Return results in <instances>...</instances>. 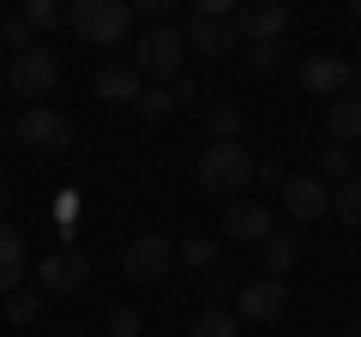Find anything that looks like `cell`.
<instances>
[{
	"label": "cell",
	"instance_id": "cell-1",
	"mask_svg": "<svg viewBox=\"0 0 361 337\" xmlns=\"http://www.w3.org/2000/svg\"><path fill=\"white\" fill-rule=\"evenodd\" d=\"M66 25L90 49H121L133 37V6L127 0H66Z\"/></svg>",
	"mask_w": 361,
	"mask_h": 337
},
{
	"label": "cell",
	"instance_id": "cell-2",
	"mask_svg": "<svg viewBox=\"0 0 361 337\" xmlns=\"http://www.w3.org/2000/svg\"><path fill=\"white\" fill-rule=\"evenodd\" d=\"M180 37L193 54H229L241 49V30H235V6L229 0H199L193 13L180 18Z\"/></svg>",
	"mask_w": 361,
	"mask_h": 337
},
{
	"label": "cell",
	"instance_id": "cell-3",
	"mask_svg": "<svg viewBox=\"0 0 361 337\" xmlns=\"http://www.w3.org/2000/svg\"><path fill=\"white\" fill-rule=\"evenodd\" d=\"M253 151H247V145H205V157H199V187H205V193H217L223 205H229L235 193H247V181H253Z\"/></svg>",
	"mask_w": 361,
	"mask_h": 337
},
{
	"label": "cell",
	"instance_id": "cell-4",
	"mask_svg": "<svg viewBox=\"0 0 361 337\" xmlns=\"http://www.w3.org/2000/svg\"><path fill=\"white\" fill-rule=\"evenodd\" d=\"M180 54H187L180 25H151V30H139V42H133V73L157 78V85H175L180 78Z\"/></svg>",
	"mask_w": 361,
	"mask_h": 337
},
{
	"label": "cell",
	"instance_id": "cell-5",
	"mask_svg": "<svg viewBox=\"0 0 361 337\" xmlns=\"http://www.w3.org/2000/svg\"><path fill=\"white\" fill-rule=\"evenodd\" d=\"M6 78H13V91L25 97L30 109L42 103V97H54V85H61V61H54V49H25V54H13V66H6Z\"/></svg>",
	"mask_w": 361,
	"mask_h": 337
},
{
	"label": "cell",
	"instance_id": "cell-6",
	"mask_svg": "<svg viewBox=\"0 0 361 337\" xmlns=\"http://www.w3.org/2000/svg\"><path fill=\"white\" fill-rule=\"evenodd\" d=\"M18 139H25L30 151H42V157H61L66 145H73V121H66L61 109L37 103V109H25V115H18Z\"/></svg>",
	"mask_w": 361,
	"mask_h": 337
},
{
	"label": "cell",
	"instance_id": "cell-7",
	"mask_svg": "<svg viewBox=\"0 0 361 337\" xmlns=\"http://www.w3.org/2000/svg\"><path fill=\"white\" fill-rule=\"evenodd\" d=\"M223 235L229 241H247V247H265L277 235V217H271L265 199H229L223 205Z\"/></svg>",
	"mask_w": 361,
	"mask_h": 337
},
{
	"label": "cell",
	"instance_id": "cell-8",
	"mask_svg": "<svg viewBox=\"0 0 361 337\" xmlns=\"http://www.w3.org/2000/svg\"><path fill=\"white\" fill-rule=\"evenodd\" d=\"M121 265H127L133 283H163L180 259H175V241H169V235H139V241L127 247V259H121Z\"/></svg>",
	"mask_w": 361,
	"mask_h": 337
},
{
	"label": "cell",
	"instance_id": "cell-9",
	"mask_svg": "<svg viewBox=\"0 0 361 337\" xmlns=\"http://www.w3.org/2000/svg\"><path fill=\"white\" fill-rule=\"evenodd\" d=\"M235 30H241V49L247 42H283L289 6L283 0H247V6H235Z\"/></svg>",
	"mask_w": 361,
	"mask_h": 337
},
{
	"label": "cell",
	"instance_id": "cell-10",
	"mask_svg": "<svg viewBox=\"0 0 361 337\" xmlns=\"http://www.w3.org/2000/svg\"><path fill=\"white\" fill-rule=\"evenodd\" d=\"M37 283L49 289V295H73V289L90 283V259H85V247H54L49 259L37 265Z\"/></svg>",
	"mask_w": 361,
	"mask_h": 337
},
{
	"label": "cell",
	"instance_id": "cell-11",
	"mask_svg": "<svg viewBox=\"0 0 361 337\" xmlns=\"http://www.w3.org/2000/svg\"><path fill=\"white\" fill-rule=\"evenodd\" d=\"M277 199H283L289 223H319L325 211H331V187H325L319 175H289V181L277 187Z\"/></svg>",
	"mask_w": 361,
	"mask_h": 337
},
{
	"label": "cell",
	"instance_id": "cell-12",
	"mask_svg": "<svg viewBox=\"0 0 361 337\" xmlns=\"http://www.w3.org/2000/svg\"><path fill=\"white\" fill-rule=\"evenodd\" d=\"M90 91H97V103H109V109H127V103H139V97H145V78L133 73V61H109V66H97Z\"/></svg>",
	"mask_w": 361,
	"mask_h": 337
},
{
	"label": "cell",
	"instance_id": "cell-13",
	"mask_svg": "<svg viewBox=\"0 0 361 337\" xmlns=\"http://www.w3.org/2000/svg\"><path fill=\"white\" fill-rule=\"evenodd\" d=\"M289 307V289L277 283V277H253V283H241V295H235V319H277V313Z\"/></svg>",
	"mask_w": 361,
	"mask_h": 337
},
{
	"label": "cell",
	"instance_id": "cell-14",
	"mask_svg": "<svg viewBox=\"0 0 361 337\" xmlns=\"http://www.w3.org/2000/svg\"><path fill=\"white\" fill-rule=\"evenodd\" d=\"M343 78H349V61H337V54H307L301 61V85H307V97H343Z\"/></svg>",
	"mask_w": 361,
	"mask_h": 337
},
{
	"label": "cell",
	"instance_id": "cell-15",
	"mask_svg": "<svg viewBox=\"0 0 361 337\" xmlns=\"http://www.w3.org/2000/svg\"><path fill=\"white\" fill-rule=\"evenodd\" d=\"M25 271H30V247H25V235H18L13 223H0V295H13V289L25 283Z\"/></svg>",
	"mask_w": 361,
	"mask_h": 337
},
{
	"label": "cell",
	"instance_id": "cell-16",
	"mask_svg": "<svg viewBox=\"0 0 361 337\" xmlns=\"http://www.w3.org/2000/svg\"><path fill=\"white\" fill-rule=\"evenodd\" d=\"M205 133H211V145H241V127H247V115H241V103L235 97H217V103H205Z\"/></svg>",
	"mask_w": 361,
	"mask_h": 337
},
{
	"label": "cell",
	"instance_id": "cell-17",
	"mask_svg": "<svg viewBox=\"0 0 361 337\" xmlns=\"http://www.w3.org/2000/svg\"><path fill=\"white\" fill-rule=\"evenodd\" d=\"M295 259H301V229H277L259 247V265H265V277H277V283H283V271H295Z\"/></svg>",
	"mask_w": 361,
	"mask_h": 337
},
{
	"label": "cell",
	"instance_id": "cell-18",
	"mask_svg": "<svg viewBox=\"0 0 361 337\" xmlns=\"http://www.w3.org/2000/svg\"><path fill=\"white\" fill-rule=\"evenodd\" d=\"M325 139H331V145H361V103H355V97L325 103Z\"/></svg>",
	"mask_w": 361,
	"mask_h": 337
},
{
	"label": "cell",
	"instance_id": "cell-19",
	"mask_svg": "<svg viewBox=\"0 0 361 337\" xmlns=\"http://www.w3.org/2000/svg\"><path fill=\"white\" fill-rule=\"evenodd\" d=\"M355 175H361V157L349 151V145H319V181L343 187V181H355Z\"/></svg>",
	"mask_w": 361,
	"mask_h": 337
},
{
	"label": "cell",
	"instance_id": "cell-20",
	"mask_svg": "<svg viewBox=\"0 0 361 337\" xmlns=\"http://www.w3.org/2000/svg\"><path fill=\"white\" fill-rule=\"evenodd\" d=\"M241 66H247L253 78L283 73V66H289V42H247V49H241Z\"/></svg>",
	"mask_w": 361,
	"mask_h": 337
},
{
	"label": "cell",
	"instance_id": "cell-21",
	"mask_svg": "<svg viewBox=\"0 0 361 337\" xmlns=\"http://www.w3.org/2000/svg\"><path fill=\"white\" fill-rule=\"evenodd\" d=\"M175 259L187 265V271H199V277H205L211 265H223V253H217V241H211V235H187V241L175 247Z\"/></svg>",
	"mask_w": 361,
	"mask_h": 337
},
{
	"label": "cell",
	"instance_id": "cell-22",
	"mask_svg": "<svg viewBox=\"0 0 361 337\" xmlns=\"http://www.w3.org/2000/svg\"><path fill=\"white\" fill-rule=\"evenodd\" d=\"M133 109H139L145 121H169V115L180 109V97H175V85H145V97H139Z\"/></svg>",
	"mask_w": 361,
	"mask_h": 337
},
{
	"label": "cell",
	"instance_id": "cell-23",
	"mask_svg": "<svg viewBox=\"0 0 361 337\" xmlns=\"http://www.w3.org/2000/svg\"><path fill=\"white\" fill-rule=\"evenodd\" d=\"M235 295H241L235 271H229V265H211V271H205V307H229Z\"/></svg>",
	"mask_w": 361,
	"mask_h": 337
},
{
	"label": "cell",
	"instance_id": "cell-24",
	"mask_svg": "<svg viewBox=\"0 0 361 337\" xmlns=\"http://www.w3.org/2000/svg\"><path fill=\"white\" fill-rule=\"evenodd\" d=\"M193 337H241V319H235L229 307H205L193 319Z\"/></svg>",
	"mask_w": 361,
	"mask_h": 337
},
{
	"label": "cell",
	"instance_id": "cell-25",
	"mask_svg": "<svg viewBox=\"0 0 361 337\" xmlns=\"http://www.w3.org/2000/svg\"><path fill=\"white\" fill-rule=\"evenodd\" d=\"M331 211L349 223V229H361V175L343 181V187H331Z\"/></svg>",
	"mask_w": 361,
	"mask_h": 337
},
{
	"label": "cell",
	"instance_id": "cell-26",
	"mask_svg": "<svg viewBox=\"0 0 361 337\" xmlns=\"http://www.w3.org/2000/svg\"><path fill=\"white\" fill-rule=\"evenodd\" d=\"M0 42H6L13 54H25V49H37V30L25 25V13H6L0 18Z\"/></svg>",
	"mask_w": 361,
	"mask_h": 337
},
{
	"label": "cell",
	"instance_id": "cell-27",
	"mask_svg": "<svg viewBox=\"0 0 361 337\" xmlns=\"http://www.w3.org/2000/svg\"><path fill=\"white\" fill-rule=\"evenodd\" d=\"M25 25L30 30H54V25H66V6H61V0H30V6H25Z\"/></svg>",
	"mask_w": 361,
	"mask_h": 337
},
{
	"label": "cell",
	"instance_id": "cell-28",
	"mask_svg": "<svg viewBox=\"0 0 361 337\" xmlns=\"http://www.w3.org/2000/svg\"><path fill=\"white\" fill-rule=\"evenodd\" d=\"M139 331H145V313L139 307H127V301L109 307V337H139Z\"/></svg>",
	"mask_w": 361,
	"mask_h": 337
},
{
	"label": "cell",
	"instance_id": "cell-29",
	"mask_svg": "<svg viewBox=\"0 0 361 337\" xmlns=\"http://www.w3.org/2000/svg\"><path fill=\"white\" fill-rule=\"evenodd\" d=\"M37 307H42L37 289H13V295H6V319H13V325H30V319H37Z\"/></svg>",
	"mask_w": 361,
	"mask_h": 337
},
{
	"label": "cell",
	"instance_id": "cell-30",
	"mask_svg": "<svg viewBox=\"0 0 361 337\" xmlns=\"http://www.w3.org/2000/svg\"><path fill=\"white\" fill-rule=\"evenodd\" d=\"M169 13H175V0H133V18L145 25H169Z\"/></svg>",
	"mask_w": 361,
	"mask_h": 337
},
{
	"label": "cell",
	"instance_id": "cell-31",
	"mask_svg": "<svg viewBox=\"0 0 361 337\" xmlns=\"http://www.w3.org/2000/svg\"><path fill=\"white\" fill-rule=\"evenodd\" d=\"M253 181H265V187H283V181H289V168L277 163V157H271V163H259V168H253Z\"/></svg>",
	"mask_w": 361,
	"mask_h": 337
},
{
	"label": "cell",
	"instance_id": "cell-32",
	"mask_svg": "<svg viewBox=\"0 0 361 337\" xmlns=\"http://www.w3.org/2000/svg\"><path fill=\"white\" fill-rule=\"evenodd\" d=\"M175 97H180V109H187V103H199V85H193L187 73H180V78H175Z\"/></svg>",
	"mask_w": 361,
	"mask_h": 337
},
{
	"label": "cell",
	"instance_id": "cell-33",
	"mask_svg": "<svg viewBox=\"0 0 361 337\" xmlns=\"http://www.w3.org/2000/svg\"><path fill=\"white\" fill-rule=\"evenodd\" d=\"M6 205H13V193H6V175H0V217H6Z\"/></svg>",
	"mask_w": 361,
	"mask_h": 337
},
{
	"label": "cell",
	"instance_id": "cell-34",
	"mask_svg": "<svg viewBox=\"0 0 361 337\" xmlns=\"http://www.w3.org/2000/svg\"><path fill=\"white\" fill-rule=\"evenodd\" d=\"M337 337H361V319H349V325H343V331H337Z\"/></svg>",
	"mask_w": 361,
	"mask_h": 337
},
{
	"label": "cell",
	"instance_id": "cell-35",
	"mask_svg": "<svg viewBox=\"0 0 361 337\" xmlns=\"http://www.w3.org/2000/svg\"><path fill=\"white\" fill-rule=\"evenodd\" d=\"M307 337H337V331H307Z\"/></svg>",
	"mask_w": 361,
	"mask_h": 337
},
{
	"label": "cell",
	"instance_id": "cell-36",
	"mask_svg": "<svg viewBox=\"0 0 361 337\" xmlns=\"http://www.w3.org/2000/svg\"><path fill=\"white\" fill-rule=\"evenodd\" d=\"M355 18H361V0H355Z\"/></svg>",
	"mask_w": 361,
	"mask_h": 337
}]
</instances>
